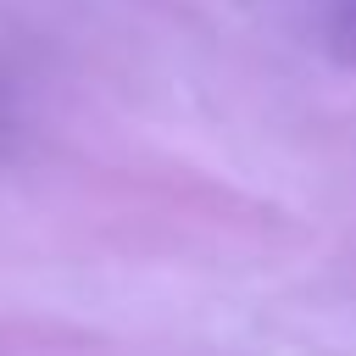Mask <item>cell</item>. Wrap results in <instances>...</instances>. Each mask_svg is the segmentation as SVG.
<instances>
[]
</instances>
